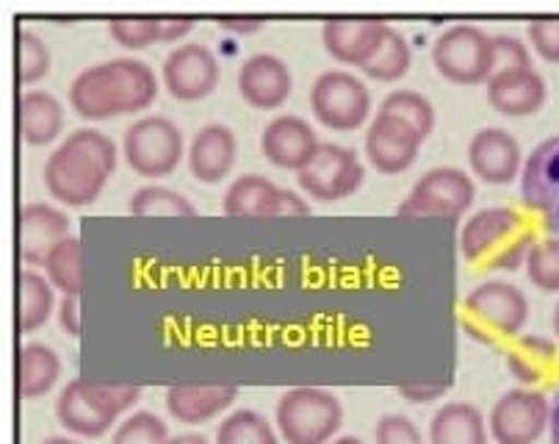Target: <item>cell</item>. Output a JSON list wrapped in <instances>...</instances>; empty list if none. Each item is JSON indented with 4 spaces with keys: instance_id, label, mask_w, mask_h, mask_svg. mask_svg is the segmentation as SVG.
<instances>
[{
    "instance_id": "obj_2",
    "label": "cell",
    "mask_w": 559,
    "mask_h": 444,
    "mask_svg": "<svg viewBox=\"0 0 559 444\" xmlns=\"http://www.w3.org/2000/svg\"><path fill=\"white\" fill-rule=\"evenodd\" d=\"M535 231L524 214H518L510 206H488L474 211L460 234V250L465 261L479 270H518L526 265Z\"/></svg>"
},
{
    "instance_id": "obj_31",
    "label": "cell",
    "mask_w": 559,
    "mask_h": 444,
    "mask_svg": "<svg viewBox=\"0 0 559 444\" xmlns=\"http://www.w3.org/2000/svg\"><path fill=\"white\" fill-rule=\"evenodd\" d=\"M45 278L50 287L59 289L61 294H81L84 289V245L78 236H67L61 245L45 261Z\"/></svg>"
},
{
    "instance_id": "obj_25",
    "label": "cell",
    "mask_w": 559,
    "mask_h": 444,
    "mask_svg": "<svg viewBox=\"0 0 559 444\" xmlns=\"http://www.w3.org/2000/svg\"><path fill=\"white\" fill-rule=\"evenodd\" d=\"M64 128V108L50 92L25 90L17 97V133L31 148H43L59 139Z\"/></svg>"
},
{
    "instance_id": "obj_30",
    "label": "cell",
    "mask_w": 559,
    "mask_h": 444,
    "mask_svg": "<svg viewBox=\"0 0 559 444\" xmlns=\"http://www.w3.org/2000/svg\"><path fill=\"white\" fill-rule=\"evenodd\" d=\"M53 287L36 270H20L17 276V330L34 334L53 314Z\"/></svg>"
},
{
    "instance_id": "obj_27",
    "label": "cell",
    "mask_w": 559,
    "mask_h": 444,
    "mask_svg": "<svg viewBox=\"0 0 559 444\" xmlns=\"http://www.w3.org/2000/svg\"><path fill=\"white\" fill-rule=\"evenodd\" d=\"M507 370L524 386H537L559 370V348L548 337H521L507 350Z\"/></svg>"
},
{
    "instance_id": "obj_46",
    "label": "cell",
    "mask_w": 559,
    "mask_h": 444,
    "mask_svg": "<svg viewBox=\"0 0 559 444\" xmlns=\"http://www.w3.org/2000/svg\"><path fill=\"white\" fill-rule=\"evenodd\" d=\"M216 23L230 34H255L263 28V17H250V14H222V17H216Z\"/></svg>"
},
{
    "instance_id": "obj_24",
    "label": "cell",
    "mask_w": 559,
    "mask_h": 444,
    "mask_svg": "<svg viewBox=\"0 0 559 444\" xmlns=\"http://www.w3.org/2000/svg\"><path fill=\"white\" fill-rule=\"evenodd\" d=\"M236 386H197V384H175L167 389V411L178 422L186 425H203L214 420L222 411H227L236 402Z\"/></svg>"
},
{
    "instance_id": "obj_11",
    "label": "cell",
    "mask_w": 559,
    "mask_h": 444,
    "mask_svg": "<svg viewBox=\"0 0 559 444\" xmlns=\"http://www.w3.org/2000/svg\"><path fill=\"white\" fill-rule=\"evenodd\" d=\"M551 402L543 392L515 386L493 402L488 431L496 444H535L546 433Z\"/></svg>"
},
{
    "instance_id": "obj_5",
    "label": "cell",
    "mask_w": 559,
    "mask_h": 444,
    "mask_svg": "<svg viewBox=\"0 0 559 444\" xmlns=\"http://www.w3.org/2000/svg\"><path fill=\"white\" fill-rule=\"evenodd\" d=\"M526 317H530L526 294L504 281L479 283L463 301V328L476 342L493 344L518 337Z\"/></svg>"
},
{
    "instance_id": "obj_49",
    "label": "cell",
    "mask_w": 559,
    "mask_h": 444,
    "mask_svg": "<svg viewBox=\"0 0 559 444\" xmlns=\"http://www.w3.org/2000/svg\"><path fill=\"white\" fill-rule=\"evenodd\" d=\"M43 444H81V442H75V439H70V436H50V439H45Z\"/></svg>"
},
{
    "instance_id": "obj_47",
    "label": "cell",
    "mask_w": 559,
    "mask_h": 444,
    "mask_svg": "<svg viewBox=\"0 0 559 444\" xmlns=\"http://www.w3.org/2000/svg\"><path fill=\"white\" fill-rule=\"evenodd\" d=\"M548 431H551V444H559V389L551 397V417H548Z\"/></svg>"
},
{
    "instance_id": "obj_1",
    "label": "cell",
    "mask_w": 559,
    "mask_h": 444,
    "mask_svg": "<svg viewBox=\"0 0 559 444\" xmlns=\"http://www.w3.org/2000/svg\"><path fill=\"white\" fill-rule=\"evenodd\" d=\"M114 170H117L114 139L95 128H81L72 131L45 162V189L59 203L84 209L100 198Z\"/></svg>"
},
{
    "instance_id": "obj_26",
    "label": "cell",
    "mask_w": 559,
    "mask_h": 444,
    "mask_svg": "<svg viewBox=\"0 0 559 444\" xmlns=\"http://www.w3.org/2000/svg\"><path fill=\"white\" fill-rule=\"evenodd\" d=\"M429 444H488V422L471 402H447L429 422Z\"/></svg>"
},
{
    "instance_id": "obj_23",
    "label": "cell",
    "mask_w": 559,
    "mask_h": 444,
    "mask_svg": "<svg viewBox=\"0 0 559 444\" xmlns=\"http://www.w3.org/2000/svg\"><path fill=\"white\" fill-rule=\"evenodd\" d=\"M108 90L117 115H136L144 112L158 97V79L153 67L139 59H111L103 61Z\"/></svg>"
},
{
    "instance_id": "obj_14",
    "label": "cell",
    "mask_w": 559,
    "mask_h": 444,
    "mask_svg": "<svg viewBox=\"0 0 559 444\" xmlns=\"http://www.w3.org/2000/svg\"><path fill=\"white\" fill-rule=\"evenodd\" d=\"M421 144L424 139L416 128L388 115V112H377L369 131H366V156L385 175H399L413 167Z\"/></svg>"
},
{
    "instance_id": "obj_15",
    "label": "cell",
    "mask_w": 559,
    "mask_h": 444,
    "mask_svg": "<svg viewBox=\"0 0 559 444\" xmlns=\"http://www.w3.org/2000/svg\"><path fill=\"white\" fill-rule=\"evenodd\" d=\"M222 211L230 217H280L308 214L310 206L263 175H241L227 187Z\"/></svg>"
},
{
    "instance_id": "obj_10",
    "label": "cell",
    "mask_w": 559,
    "mask_h": 444,
    "mask_svg": "<svg viewBox=\"0 0 559 444\" xmlns=\"http://www.w3.org/2000/svg\"><path fill=\"white\" fill-rule=\"evenodd\" d=\"M366 170L352 148L335 142H322L316 156L297 173L299 187L313 200L335 203L364 187Z\"/></svg>"
},
{
    "instance_id": "obj_16",
    "label": "cell",
    "mask_w": 559,
    "mask_h": 444,
    "mask_svg": "<svg viewBox=\"0 0 559 444\" xmlns=\"http://www.w3.org/2000/svg\"><path fill=\"white\" fill-rule=\"evenodd\" d=\"M70 234V217L50 203H25L17 211V250L28 267H45L56 245Z\"/></svg>"
},
{
    "instance_id": "obj_39",
    "label": "cell",
    "mask_w": 559,
    "mask_h": 444,
    "mask_svg": "<svg viewBox=\"0 0 559 444\" xmlns=\"http://www.w3.org/2000/svg\"><path fill=\"white\" fill-rule=\"evenodd\" d=\"M114 43L128 50H144L158 45V17H114L108 20Z\"/></svg>"
},
{
    "instance_id": "obj_4",
    "label": "cell",
    "mask_w": 559,
    "mask_h": 444,
    "mask_svg": "<svg viewBox=\"0 0 559 444\" xmlns=\"http://www.w3.org/2000/svg\"><path fill=\"white\" fill-rule=\"evenodd\" d=\"M274 425L286 444H330L344 425V406L333 392L297 386L280 397Z\"/></svg>"
},
{
    "instance_id": "obj_32",
    "label": "cell",
    "mask_w": 559,
    "mask_h": 444,
    "mask_svg": "<svg viewBox=\"0 0 559 444\" xmlns=\"http://www.w3.org/2000/svg\"><path fill=\"white\" fill-rule=\"evenodd\" d=\"M411 65H413V54L405 34L388 25L380 48L374 50V56H371L360 70H364V75H369V79L374 81H399V79H405Z\"/></svg>"
},
{
    "instance_id": "obj_6",
    "label": "cell",
    "mask_w": 559,
    "mask_h": 444,
    "mask_svg": "<svg viewBox=\"0 0 559 444\" xmlns=\"http://www.w3.org/2000/svg\"><path fill=\"white\" fill-rule=\"evenodd\" d=\"M432 61L452 84H483L493 75V36L476 25H449L432 45Z\"/></svg>"
},
{
    "instance_id": "obj_3",
    "label": "cell",
    "mask_w": 559,
    "mask_h": 444,
    "mask_svg": "<svg viewBox=\"0 0 559 444\" xmlns=\"http://www.w3.org/2000/svg\"><path fill=\"white\" fill-rule=\"evenodd\" d=\"M139 397H142L139 386L75 378L61 389L56 400V417L72 436L95 439L111 431L117 417L136 406Z\"/></svg>"
},
{
    "instance_id": "obj_8",
    "label": "cell",
    "mask_w": 559,
    "mask_h": 444,
    "mask_svg": "<svg viewBox=\"0 0 559 444\" xmlns=\"http://www.w3.org/2000/svg\"><path fill=\"white\" fill-rule=\"evenodd\" d=\"M310 108L333 131H357L371 115V92L355 72L328 70L310 86Z\"/></svg>"
},
{
    "instance_id": "obj_40",
    "label": "cell",
    "mask_w": 559,
    "mask_h": 444,
    "mask_svg": "<svg viewBox=\"0 0 559 444\" xmlns=\"http://www.w3.org/2000/svg\"><path fill=\"white\" fill-rule=\"evenodd\" d=\"M377 444H427L421 431L405 414H385L374 428Z\"/></svg>"
},
{
    "instance_id": "obj_43",
    "label": "cell",
    "mask_w": 559,
    "mask_h": 444,
    "mask_svg": "<svg viewBox=\"0 0 559 444\" xmlns=\"http://www.w3.org/2000/svg\"><path fill=\"white\" fill-rule=\"evenodd\" d=\"M447 384H429V381H413V384L399 386V395L405 397L407 402H416V406H424V402L441 400L447 395Z\"/></svg>"
},
{
    "instance_id": "obj_36",
    "label": "cell",
    "mask_w": 559,
    "mask_h": 444,
    "mask_svg": "<svg viewBox=\"0 0 559 444\" xmlns=\"http://www.w3.org/2000/svg\"><path fill=\"white\" fill-rule=\"evenodd\" d=\"M17 81L20 86H34L43 81L50 70V48L39 34L28 28H20L17 36Z\"/></svg>"
},
{
    "instance_id": "obj_28",
    "label": "cell",
    "mask_w": 559,
    "mask_h": 444,
    "mask_svg": "<svg viewBox=\"0 0 559 444\" xmlns=\"http://www.w3.org/2000/svg\"><path fill=\"white\" fill-rule=\"evenodd\" d=\"M61 378V361L53 348L28 342L17 350V392L23 400H39Z\"/></svg>"
},
{
    "instance_id": "obj_29",
    "label": "cell",
    "mask_w": 559,
    "mask_h": 444,
    "mask_svg": "<svg viewBox=\"0 0 559 444\" xmlns=\"http://www.w3.org/2000/svg\"><path fill=\"white\" fill-rule=\"evenodd\" d=\"M70 106L75 108L78 117H84V120L92 122L117 117L103 65H92L78 72L75 81L70 84Z\"/></svg>"
},
{
    "instance_id": "obj_12",
    "label": "cell",
    "mask_w": 559,
    "mask_h": 444,
    "mask_svg": "<svg viewBox=\"0 0 559 444\" xmlns=\"http://www.w3.org/2000/svg\"><path fill=\"white\" fill-rule=\"evenodd\" d=\"M521 198L559 236V133L543 139L521 170Z\"/></svg>"
},
{
    "instance_id": "obj_41",
    "label": "cell",
    "mask_w": 559,
    "mask_h": 444,
    "mask_svg": "<svg viewBox=\"0 0 559 444\" xmlns=\"http://www.w3.org/2000/svg\"><path fill=\"white\" fill-rule=\"evenodd\" d=\"M521 67H532V56L526 45L510 34L493 36V72L504 70H521Z\"/></svg>"
},
{
    "instance_id": "obj_48",
    "label": "cell",
    "mask_w": 559,
    "mask_h": 444,
    "mask_svg": "<svg viewBox=\"0 0 559 444\" xmlns=\"http://www.w3.org/2000/svg\"><path fill=\"white\" fill-rule=\"evenodd\" d=\"M167 444H209V439L203 433H180V436H173Z\"/></svg>"
},
{
    "instance_id": "obj_35",
    "label": "cell",
    "mask_w": 559,
    "mask_h": 444,
    "mask_svg": "<svg viewBox=\"0 0 559 444\" xmlns=\"http://www.w3.org/2000/svg\"><path fill=\"white\" fill-rule=\"evenodd\" d=\"M131 214L136 217H194L197 209L180 192L167 187H142L131 198Z\"/></svg>"
},
{
    "instance_id": "obj_50",
    "label": "cell",
    "mask_w": 559,
    "mask_h": 444,
    "mask_svg": "<svg viewBox=\"0 0 559 444\" xmlns=\"http://www.w3.org/2000/svg\"><path fill=\"white\" fill-rule=\"evenodd\" d=\"M330 444H366V442H364V439H357V436H338V439H333Z\"/></svg>"
},
{
    "instance_id": "obj_20",
    "label": "cell",
    "mask_w": 559,
    "mask_h": 444,
    "mask_svg": "<svg viewBox=\"0 0 559 444\" xmlns=\"http://www.w3.org/2000/svg\"><path fill=\"white\" fill-rule=\"evenodd\" d=\"M388 23L374 17H330L322 25V43L341 65L364 67L380 48Z\"/></svg>"
},
{
    "instance_id": "obj_21",
    "label": "cell",
    "mask_w": 559,
    "mask_h": 444,
    "mask_svg": "<svg viewBox=\"0 0 559 444\" xmlns=\"http://www.w3.org/2000/svg\"><path fill=\"white\" fill-rule=\"evenodd\" d=\"M546 97V81L535 67L493 72L488 79V103L504 117H532Z\"/></svg>"
},
{
    "instance_id": "obj_18",
    "label": "cell",
    "mask_w": 559,
    "mask_h": 444,
    "mask_svg": "<svg viewBox=\"0 0 559 444\" xmlns=\"http://www.w3.org/2000/svg\"><path fill=\"white\" fill-rule=\"evenodd\" d=\"M261 148L269 164L299 173L316 156L322 142L308 120L297 115H277L263 128Z\"/></svg>"
},
{
    "instance_id": "obj_33",
    "label": "cell",
    "mask_w": 559,
    "mask_h": 444,
    "mask_svg": "<svg viewBox=\"0 0 559 444\" xmlns=\"http://www.w3.org/2000/svg\"><path fill=\"white\" fill-rule=\"evenodd\" d=\"M216 444H280V439L261 411L238 409L219 422Z\"/></svg>"
},
{
    "instance_id": "obj_9",
    "label": "cell",
    "mask_w": 559,
    "mask_h": 444,
    "mask_svg": "<svg viewBox=\"0 0 559 444\" xmlns=\"http://www.w3.org/2000/svg\"><path fill=\"white\" fill-rule=\"evenodd\" d=\"M476 187L465 170L460 167H435L416 180L402 203L399 214L407 217H463L474 206Z\"/></svg>"
},
{
    "instance_id": "obj_7",
    "label": "cell",
    "mask_w": 559,
    "mask_h": 444,
    "mask_svg": "<svg viewBox=\"0 0 559 444\" xmlns=\"http://www.w3.org/2000/svg\"><path fill=\"white\" fill-rule=\"evenodd\" d=\"M122 153L128 167L142 178H164L183 162V133L167 117H139L128 126Z\"/></svg>"
},
{
    "instance_id": "obj_17",
    "label": "cell",
    "mask_w": 559,
    "mask_h": 444,
    "mask_svg": "<svg viewBox=\"0 0 559 444\" xmlns=\"http://www.w3.org/2000/svg\"><path fill=\"white\" fill-rule=\"evenodd\" d=\"M521 144L504 128H483L468 142V164L490 187H507L521 173Z\"/></svg>"
},
{
    "instance_id": "obj_34",
    "label": "cell",
    "mask_w": 559,
    "mask_h": 444,
    "mask_svg": "<svg viewBox=\"0 0 559 444\" xmlns=\"http://www.w3.org/2000/svg\"><path fill=\"white\" fill-rule=\"evenodd\" d=\"M380 112L405 120L407 126L416 128L421 133V139H427L435 128V108L429 103V97H424L416 90H396L380 103Z\"/></svg>"
},
{
    "instance_id": "obj_45",
    "label": "cell",
    "mask_w": 559,
    "mask_h": 444,
    "mask_svg": "<svg viewBox=\"0 0 559 444\" xmlns=\"http://www.w3.org/2000/svg\"><path fill=\"white\" fill-rule=\"evenodd\" d=\"M191 17H158V43H180L186 34H191Z\"/></svg>"
},
{
    "instance_id": "obj_44",
    "label": "cell",
    "mask_w": 559,
    "mask_h": 444,
    "mask_svg": "<svg viewBox=\"0 0 559 444\" xmlns=\"http://www.w3.org/2000/svg\"><path fill=\"white\" fill-rule=\"evenodd\" d=\"M59 325L67 337H81V294H67V297H61Z\"/></svg>"
},
{
    "instance_id": "obj_37",
    "label": "cell",
    "mask_w": 559,
    "mask_h": 444,
    "mask_svg": "<svg viewBox=\"0 0 559 444\" xmlns=\"http://www.w3.org/2000/svg\"><path fill=\"white\" fill-rule=\"evenodd\" d=\"M526 272L540 292H559V236L535 239L530 256H526Z\"/></svg>"
},
{
    "instance_id": "obj_38",
    "label": "cell",
    "mask_w": 559,
    "mask_h": 444,
    "mask_svg": "<svg viewBox=\"0 0 559 444\" xmlns=\"http://www.w3.org/2000/svg\"><path fill=\"white\" fill-rule=\"evenodd\" d=\"M169 439L173 436H169L162 417L153 414V411H136V414L119 422L111 444H167Z\"/></svg>"
},
{
    "instance_id": "obj_13",
    "label": "cell",
    "mask_w": 559,
    "mask_h": 444,
    "mask_svg": "<svg viewBox=\"0 0 559 444\" xmlns=\"http://www.w3.org/2000/svg\"><path fill=\"white\" fill-rule=\"evenodd\" d=\"M164 90L175 101L194 103L209 97L219 86V61L205 45L186 43L178 45L164 59Z\"/></svg>"
},
{
    "instance_id": "obj_51",
    "label": "cell",
    "mask_w": 559,
    "mask_h": 444,
    "mask_svg": "<svg viewBox=\"0 0 559 444\" xmlns=\"http://www.w3.org/2000/svg\"><path fill=\"white\" fill-rule=\"evenodd\" d=\"M554 334H557V339H559V303L554 306Z\"/></svg>"
},
{
    "instance_id": "obj_22",
    "label": "cell",
    "mask_w": 559,
    "mask_h": 444,
    "mask_svg": "<svg viewBox=\"0 0 559 444\" xmlns=\"http://www.w3.org/2000/svg\"><path fill=\"white\" fill-rule=\"evenodd\" d=\"M186 162L200 184H219L236 164V133L222 122H209L191 137Z\"/></svg>"
},
{
    "instance_id": "obj_19",
    "label": "cell",
    "mask_w": 559,
    "mask_h": 444,
    "mask_svg": "<svg viewBox=\"0 0 559 444\" xmlns=\"http://www.w3.org/2000/svg\"><path fill=\"white\" fill-rule=\"evenodd\" d=\"M292 70L280 56L252 54L238 70V92L252 108H280L292 95Z\"/></svg>"
},
{
    "instance_id": "obj_42",
    "label": "cell",
    "mask_w": 559,
    "mask_h": 444,
    "mask_svg": "<svg viewBox=\"0 0 559 444\" xmlns=\"http://www.w3.org/2000/svg\"><path fill=\"white\" fill-rule=\"evenodd\" d=\"M530 43L546 61H559V17H537L530 23Z\"/></svg>"
}]
</instances>
